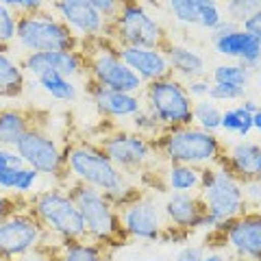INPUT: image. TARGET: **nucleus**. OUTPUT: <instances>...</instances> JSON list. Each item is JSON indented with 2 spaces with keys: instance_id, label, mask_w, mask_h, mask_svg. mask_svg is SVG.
I'll list each match as a JSON object with an SVG mask.
<instances>
[{
  "instance_id": "f257e3e1",
  "label": "nucleus",
  "mask_w": 261,
  "mask_h": 261,
  "mask_svg": "<svg viewBox=\"0 0 261 261\" xmlns=\"http://www.w3.org/2000/svg\"><path fill=\"white\" fill-rule=\"evenodd\" d=\"M65 183L74 181L105 192L118 209L144 192L133 176L124 174L107 157L96 140H70L65 144Z\"/></svg>"
},
{
  "instance_id": "f03ea898",
  "label": "nucleus",
  "mask_w": 261,
  "mask_h": 261,
  "mask_svg": "<svg viewBox=\"0 0 261 261\" xmlns=\"http://www.w3.org/2000/svg\"><path fill=\"white\" fill-rule=\"evenodd\" d=\"M27 207L44 226L50 244L87 238L83 216L65 185L37 190L27 198Z\"/></svg>"
},
{
  "instance_id": "7ed1b4c3",
  "label": "nucleus",
  "mask_w": 261,
  "mask_h": 261,
  "mask_svg": "<svg viewBox=\"0 0 261 261\" xmlns=\"http://www.w3.org/2000/svg\"><path fill=\"white\" fill-rule=\"evenodd\" d=\"M68 192L72 194L76 207L83 216L85 222V233L87 238L105 246L107 250L120 248L128 242L124 228H122V220H120V209L113 205V200L109 198L105 192L94 190L89 185L83 183H65Z\"/></svg>"
},
{
  "instance_id": "20e7f679",
  "label": "nucleus",
  "mask_w": 261,
  "mask_h": 261,
  "mask_svg": "<svg viewBox=\"0 0 261 261\" xmlns=\"http://www.w3.org/2000/svg\"><path fill=\"white\" fill-rule=\"evenodd\" d=\"M198 196L205 205L207 231H218L231 220L248 209L244 198L242 181L231 174L222 163L200 168V190Z\"/></svg>"
},
{
  "instance_id": "39448f33",
  "label": "nucleus",
  "mask_w": 261,
  "mask_h": 261,
  "mask_svg": "<svg viewBox=\"0 0 261 261\" xmlns=\"http://www.w3.org/2000/svg\"><path fill=\"white\" fill-rule=\"evenodd\" d=\"M159 157L166 163H187V166H216L222 161L224 140L218 133L202 130L196 124L166 128L154 140Z\"/></svg>"
},
{
  "instance_id": "423d86ee",
  "label": "nucleus",
  "mask_w": 261,
  "mask_h": 261,
  "mask_svg": "<svg viewBox=\"0 0 261 261\" xmlns=\"http://www.w3.org/2000/svg\"><path fill=\"white\" fill-rule=\"evenodd\" d=\"M87 59V81L116 89V92L142 94L144 81L135 74L118 55V44L111 37H98L81 46Z\"/></svg>"
},
{
  "instance_id": "0eeeda50",
  "label": "nucleus",
  "mask_w": 261,
  "mask_h": 261,
  "mask_svg": "<svg viewBox=\"0 0 261 261\" xmlns=\"http://www.w3.org/2000/svg\"><path fill=\"white\" fill-rule=\"evenodd\" d=\"M22 55L27 53H50V50H74L81 42L68 24H63L50 9L27 13L18 18L15 44Z\"/></svg>"
},
{
  "instance_id": "6e6552de",
  "label": "nucleus",
  "mask_w": 261,
  "mask_h": 261,
  "mask_svg": "<svg viewBox=\"0 0 261 261\" xmlns=\"http://www.w3.org/2000/svg\"><path fill=\"white\" fill-rule=\"evenodd\" d=\"M107 37L116 44L163 48L170 39L163 24L142 0H122L120 11L109 24Z\"/></svg>"
},
{
  "instance_id": "1a4fd4ad",
  "label": "nucleus",
  "mask_w": 261,
  "mask_h": 261,
  "mask_svg": "<svg viewBox=\"0 0 261 261\" xmlns=\"http://www.w3.org/2000/svg\"><path fill=\"white\" fill-rule=\"evenodd\" d=\"M96 142L122 172L133 178L163 161L157 152L154 140H148L133 128H109Z\"/></svg>"
},
{
  "instance_id": "9d476101",
  "label": "nucleus",
  "mask_w": 261,
  "mask_h": 261,
  "mask_svg": "<svg viewBox=\"0 0 261 261\" xmlns=\"http://www.w3.org/2000/svg\"><path fill=\"white\" fill-rule=\"evenodd\" d=\"M142 100L144 107L152 111L166 128L192 124L194 100L187 94L185 83L174 74L146 83L142 89Z\"/></svg>"
},
{
  "instance_id": "9b49d317",
  "label": "nucleus",
  "mask_w": 261,
  "mask_h": 261,
  "mask_svg": "<svg viewBox=\"0 0 261 261\" xmlns=\"http://www.w3.org/2000/svg\"><path fill=\"white\" fill-rule=\"evenodd\" d=\"M24 166L37 170L42 176H48L59 185H65V144L50 135L42 124L31 126L15 144Z\"/></svg>"
},
{
  "instance_id": "f8f14e48",
  "label": "nucleus",
  "mask_w": 261,
  "mask_h": 261,
  "mask_svg": "<svg viewBox=\"0 0 261 261\" xmlns=\"http://www.w3.org/2000/svg\"><path fill=\"white\" fill-rule=\"evenodd\" d=\"M211 242H220L240 261H261V211L246 209L218 231H209Z\"/></svg>"
},
{
  "instance_id": "ddd939ff",
  "label": "nucleus",
  "mask_w": 261,
  "mask_h": 261,
  "mask_svg": "<svg viewBox=\"0 0 261 261\" xmlns=\"http://www.w3.org/2000/svg\"><path fill=\"white\" fill-rule=\"evenodd\" d=\"M42 244H50V240L27 205L15 209L0 222V255L18 259Z\"/></svg>"
},
{
  "instance_id": "4468645a",
  "label": "nucleus",
  "mask_w": 261,
  "mask_h": 261,
  "mask_svg": "<svg viewBox=\"0 0 261 261\" xmlns=\"http://www.w3.org/2000/svg\"><path fill=\"white\" fill-rule=\"evenodd\" d=\"M120 220L128 242H161L163 231H166L161 202H157V198L146 190L137 198L120 207Z\"/></svg>"
},
{
  "instance_id": "2eb2a0df",
  "label": "nucleus",
  "mask_w": 261,
  "mask_h": 261,
  "mask_svg": "<svg viewBox=\"0 0 261 261\" xmlns=\"http://www.w3.org/2000/svg\"><path fill=\"white\" fill-rule=\"evenodd\" d=\"M50 9L79 37L81 46L109 33V22L89 0H48Z\"/></svg>"
},
{
  "instance_id": "dca6fc26",
  "label": "nucleus",
  "mask_w": 261,
  "mask_h": 261,
  "mask_svg": "<svg viewBox=\"0 0 261 261\" xmlns=\"http://www.w3.org/2000/svg\"><path fill=\"white\" fill-rule=\"evenodd\" d=\"M22 70L37 79L46 72H59L70 79H85L87 76V59L83 48L74 50H50V53H27L22 55Z\"/></svg>"
},
{
  "instance_id": "f3484780",
  "label": "nucleus",
  "mask_w": 261,
  "mask_h": 261,
  "mask_svg": "<svg viewBox=\"0 0 261 261\" xmlns=\"http://www.w3.org/2000/svg\"><path fill=\"white\" fill-rule=\"evenodd\" d=\"M85 92H87L89 102L94 105L96 113L107 122L130 120L144 107L142 94L116 92V89L102 87V85L94 83V81H87V79H85Z\"/></svg>"
},
{
  "instance_id": "a211bd4d",
  "label": "nucleus",
  "mask_w": 261,
  "mask_h": 261,
  "mask_svg": "<svg viewBox=\"0 0 261 261\" xmlns=\"http://www.w3.org/2000/svg\"><path fill=\"white\" fill-rule=\"evenodd\" d=\"M161 211L166 218V224L178 228L187 235L194 231L207 228V214L198 194H183V192H170L161 202Z\"/></svg>"
},
{
  "instance_id": "6ab92c4d",
  "label": "nucleus",
  "mask_w": 261,
  "mask_h": 261,
  "mask_svg": "<svg viewBox=\"0 0 261 261\" xmlns=\"http://www.w3.org/2000/svg\"><path fill=\"white\" fill-rule=\"evenodd\" d=\"M118 55L122 57V61H124L128 68L144 81V85L172 74L163 48L118 44Z\"/></svg>"
},
{
  "instance_id": "aec40b11",
  "label": "nucleus",
  "mask_w": 261,
  "mask_h": 261,
  "mask_svg": "<svg viewBox=\"0 0 261 261\" xmlns=\"http://www.w3.org/2000/svg\"><path fill=\"white\" fill-rule=\"evenodd\" d=\"M216 55H220L222 59L228 61H240L252 72H257L261 68V42H257L255 37L246 33L242 27L231 31L228 35L211 39Z\"/></svg>"
},
{
  "instance_id": "412c9836",
  "label": "nucleus",
  "mask_w": 261,
  "mask_h": 261,
  "mask_svg": "<svg viewBox=\"0 0 261 261\" xmlns=\"http://www.w3.org/2000/svg\"><path fill=\"white\" fill-rule=\"evenodd\" d=\"M259 154H261V142H255L246 137V140H233L224 142V154H222V166L231 174H235L240 181H248V178L257 176L259 166Z\"/></svg>"
},
{
  "instance_id": "4be33fe9",
  "label": "nucleus",
  "mask_w": 261,
  "mask_h": 261,
  "mask_svg": "<svg viewBox=\"0 0 261 261\" xmlns=\"http://www.w3.org/2000/svg\"><path fill=\"white\" fill-rule=\"evenodd\" d=\"M170 63L172 74L181 81H190L194 76H205L209 74L207 68V59L198 48L187 46V44H178V42H168L163 46Z\"/></svg>"
},
{
  "instance_id": "5701e85b",
  "label": "nucleus",
  "mask_w": 261,
  "mask_h": 261,
  "mask_svg": "<svg viewBox=\"0 0 261 261\" xmlns=\"http://www.w3.org/2000/svg\"><path fill=\"white\" fill-rule=\"evenodd\" d=\"M35 124V111L18 107V105L0 107V148H15L20 137Z\"/></svg>"
},
{
  "instance_id": "b1692460",
  "label": "nucleus",
  "mask_w": 261,
  "mask_h": 261,
  "mask_svg": "<svg viewBox=\"0 0 261 261\" xmlns=\"http://www.w3.org/2000/svg\"><path fill=\"white\" fill-rule=\"evenodd\" d=\"M39 181H42V174L37 170L24 166V163L0 168V192L13 194L18 198L27 200L29 196L35 194L39 187Z\"/></svg>"
},
{
  "instance_id": "393cba45",
  "label": "nucleus",
  "mask_w": 261,
  "mask_h": 261,
  "mask_svg": "<svg viewBox=\"0 0 261 261\" xmlns=\"http://www.w3.org/2000/svg\"><path fill=\"white\" fill-rule=\"evenodd\" d=\"M161 190L163 192H183L198 194L200 190V168L187 163H166L161 168Z\"/></svg>"
},
{
  "instance_id": "a878e982",
  "label": "nucleus",
  "mask_w": 261,
  "mask_h": 261,
  "mask_svg": "<svg viewBox=\"0 0 261 261\" xmlns=\"http://www.w3.org/2000/svg\"><path fill=\"white\" fill-rule=\"evenodd\" d=\"M27 87V72L11 48H0V100H15Z\"/></svg>"
},
{
  "instance_id": "bb28decb",
  "label": "nucleus",
  "mask_w": 261,
  "mask_h": 261,
  "mask_svg": "<svg viewBox=\"0 0 261 261\" xmlns=\"http://www.w3.org/2000/svg\"><path fill=\"white\" fill-rule=\"evenodd\" d=\"M109 250L89 238L68 240L55 246V261H107Z\"/></svg>"
},
{
  "instance_id": "cd10ccee",
  "label": "nucleus",
  "mask_w": 261,
  "mask_h": 261,
  "mask_svg": "<svg viewBox=\"0 0 261 261\" xmlns=\"http://www.w3.org/2000/svg\"><path fill=\"white\" fill-rule=\"evenodd\" d=\"M35 81L42 87V92L50 96L53 100L74 102L79 98V85L74 83V79L63 76L59 72H46V74H39Z\"/></svg>"
},
{
  "instance_id": "c85d7f7f",
  "label": "nucleus",
  "mask_w": 261,
  "mask_h": 261,
  "mask_svg": "<svg viewBox=\"0 0 261 261\" xmlns=\"http://www.w3.org/2000/svg\"><path fill=\"white\" fill-rule=\"evenodd\" d=\"M211 3H216V0H163L170 18L187 29H192V27L198 29L200 13Z\"/></svg>"
},
{
  "instance_id": "c756f323",
  "label": "nucleus",
  "mask_w": 261,
  "mask_h": 261,
  "mask_svg": "<svg viewBox=\"0 0 261 261\" xmlns=\"http://www.w3.org/2000/svg\"><path fill=\"white\" fill-rule=\"evenodd\" d=\"M220 130L226 135L240 137V140H246L250 137L252 128V113H248L246 109H242L240 105L235 107H226L222 109V122H220Z\"/></svg>"
},
{
  "instance_id": "7c9ffc66",
  "label": "nucleus",
  "mask_w": 261,
  "mask_h": 261,
  "mask_svg": "<svg viewBox=\"0 0 261 261\" xmlns=\"http://www.w3.org/2000/svg\"><path fill=\"white\" fill-rule=\"evenodd\" d=\"M220 122H222V107L216 100H211V98L194 100L192 124L202 130H209V133H220Z\"/></svg>"
},
{
  "instance_id": "2f4dec72",
  "label": "nucleus",
  "mask_w": 261,
  "mask_h": 261,
  "mask_svg": "<svg viewBox=\"0 0 261 261\" xmlns=\"http://www.w3.org/2000/svg\"><path fill=\"white\" fill-rule=\"evenodd\" d=\"M209 79L214 81V83H228V85H238V87L248 89L250 81H252V70L240 61H224V63H218L216 68L211 70Z\"/></svg>"
},
{
  "instance_id": "473e14b6",
  "label": "nucleus",
  "mask_w": 261,
  "mask_h": 261,
  "mask_svg": "<svg viewBox=\"0 0 261 261\" xmlns=\"http://www.w3.org/2000/svg\"><path fill=\"white\" fill-rule=\"evenodd\" d=\"M128 122H130V128L137 130V133L144 135V137H148V140H157L163 130H166V126L159 122V118L146 107H142Z\"/></svg>"
},
{
  "instance_id": "72a5a7b5",
  "label": "nucleus",
  "mask_w": 261,
  "mask_h": 261,
  "mask_svg": "<svg viewBox=\"0 0 261 261\" xmlns=\"http://www.w3.org/2000/svg\"><path fill=\"white\" fill-rule=\"evenodd\" d=\"M220 5H222L224 18L242 27V22L261 7V0H220Z\"/></svg>"
},
{
  "instance_id": "f704fd0d",
  "label": "nucleus",
  "mask_w": 261,
  "mask_h": 261,
  "mask_svg": "<svg viewBox=\"0 0 261 261\" xmlns=\"http://www.w3.org/2000/svg\"><path fill=\"white\" fill-rule=\"evenodd\" d=\"M20 15L0 3V48H13Z\"/></svg>"
},
{
  "instance_id": "c9c22d12",
  "label": "nucleus",
  "mask_w": 261,
  "mask_h": 261,
  "mask_svg": "<svg viewBox=\"0 0 261 261\" xmlns=\"http://www.w3.org/2000/svg\"><path fill=\"white\" fill-rule=\"evenodd\" d=\"M248 89L246 87H238V85H228V83H214L211 81V89L209 96L211 100H216L218 105H231V102H240L246 96Z\"/></svg>"
},
{
  "instance_id": "e433bc0d",
  "label": "nucleus",
  "mask_w": 261,
  "mask_h": 261,
  "mask_svg": "<svg viewBox=\"0 0 261 261\" xmlns=\"http://www.w3.org/2000/svg\"><path fill=\"white\" fill-rule=\"evenodd\" d=\"M0 3L7 5L9 9H13L18 15H27V13L48 9V0H0Z\"/></svg>"
},
{
  "instance_id": "4c0bfd02",
  "label": "nucleus",
  "mask_w": 261,
  "mask_h": 261,
  "mask_svg": "<svg viewBox=\"0 0 261 261\" xmlns=\"http://www.w3.org/2000/svg\"><path fill=\"white\" fill-rule=\"evenodd\" d=\"M242 190H244V198H246L248 209H257L261 211V181L255 178H248V181H242Z\"/></svg>"
},
{
  "instance_id": "58836bf2",
  "label": "nucleus",
  "mask_w": 261,
  "mask_h": 261,
  "mask_svg": "<svg viewBox=\"0 0 261 261\" xmlns=\"http://www.w3.org/2000/svg\"><path fill=\"white\" fill-rule=\"evenodd\" d=\"M187 94L192 96V100H200V98H207L209 96V89H211V79L209 74L205 76H194L190 81H183Z\"/></svg>"
},
{
  "instance_id": "ea45409f",
  "label": "nucleus",
  "mask_w": 261,
  "mask_h": 261,
  "mask_svg": "<svg viewBox=\"0 0 261 261\" xmlns=\"http://www.w3.org/2000/svg\"><path fill=\"white\" fill-rule=\"evenodd\" d=\"M24 205H27L24 198H18V196L7 194V192H0V222H3L7 216H11L15 209H20Z\"/></svg>"
},
{
  "instance_id": "a19ab883",
  "label": "nucleus",
  "mask_w": 261,
  "mask_h": 261,
  "mask_svg": "<svg viewBox=\"0 0 261 261\" xmlns=\"http://www.w3.org/2000/svg\"><path fill=\"white\" fill-rule=\"evenodd\" d=\"M55 246L57 244H42L35 250H29L27 255H22L13 261H55Z\"/></svg>"
},
{
  "instance_id": "79ce46f5",
  "label": "nucleus",
  "mask_w": 261,
  "mask_h": 261,
  "mask_svg": "<svg viewBox=\"0 0 261 261\" xmlns=\"http://www.w3.org/2000/svg\"><path fill=\"white\" fill-rule=\"evenodd\" d=\"M205 252L207 250L202 248L200 244H185V246L174 255V261H202Z\"/></svg>"
},
{
  "instance_id": "37998d69",
  "label": "nucleus",
  "mask_w": 261,
  "mask_h": 261,
  "mask_svg": "<svg viewBox=\"0 0 261 261\" xmlns=\"http://www.w3.org/2000/svg\"><path fill=\"white\" fill-rule=\"evenodd\" d=\"M98 11H100L105 15V20H107L109 24L113 22V18L118 15L120 11V5H122V0H89Z\"/></svg>"
},
{
  "instance_id": "c03bdc74",
  "label": "nucleus",
  "mask_w": 261,
  "mask_h": 261,
  "mask_svg": "<svg viewBox=\"0 0 261 261\" xmlns=\"http://www.w3.org/2000/svg\"><path fill=\"white\" fill-rule=\"evenodd\" d=\"M242 29L246 31V33H250V35L255 37L257 42H261V7L242 22Z\"/></svg>"
},
{
  "instance_id": "a18cd8bd",
  "label": "nucleus",
  "mask_w": 261,
  "mask_h": 261,
  "mask_svg": "<svg viewBox=\"0 0 261 261\" xmlns=\"http://www.w3.org/2000/svg\"><path fill=\"white\" fill-rule=\"evenodd\" d=\"M22 159L15 152V148H0V168L5 166H20Z\"/></svg>"
},
{
  "instance_id": "49530a36",
  "label": "nucleus",
  "mask_w": 261,
  "mask_h": 261,
  "mask_svg": "<svg viewBox=\"0 0 261 261\" xmlns=\"http://www.w3.org/2000/svg\"><path fill=\"white\" fill-rule=\"evenodd\" d=\"M238 27H240V24H235L233 20L224 18V20L220 22V24H218V27H216L214 31H211V39H216V37H222V35H228V33H231V31H235Z\"/></svg>"
},
{
  "instance_id": "de8ad7c7",
  "label": "nucleus",
  "mask_w": 261,
  "mask_h": 261,
  "mask_svg": "<svg viewBox=\"0 0 261 261\" xmlns=\"http://www.w3.org/2000/svg\"><path fill=\"white\" fill-rule=\"evenodd\" d=\"M235 105H240V107H242V109H246L248 113H255V111L261 107V105L255 100V98H248V96H244L242 100H240V102H235Z\"/></svg>"
},
{
  "instance_id": "09e8293b",
  "label": "nucleus",
  "mask_w": 261,
  "mask_h": 261,
  "mask_svg": "<svg viewBox=\"0 0 261 261\" xmlns=\"http://www.w3.org/2000/svg\"><path fill=\"white\" fill-rule=\"evenodd\" d=\"M252 128H255V133L261 137V107L252 113Z\"/></svg>"
},
{
  "instance_id": "8fccbe9b",
  "label": "nucleus",
  "mask_w": 261,
  "mask_h": 261,
  "mask_svg": "<svg viewBox=\"0 0 261 261\" xmlns=\"http://www.w3.org/2000/svg\"><path fill=\"white\" fill-rule=\"evenodd\" d=\"M202 261H226L222 252L218 250H211V252H205V257H202Z\"/></svg>"
},
{
  "instance_id": "3c124183",
  "label": "nucleus",
  "mask_w": 261,
  "mask_h": 261,
  "mask_svg": "<svg viewBox=\"0 0 261 261\" xmlns=\"http://www.w3.org/2000/svg\"><path fill=\"white\" fill-rule=\"evenodd\" d=\"M257 178L261 181V154H259V166H257Z\"/></svg>"
},
{
  "instance_id": "603ef678",
  "label": "nucleus",
  "mask_w": 261,
  "mask_h": 261,
  "mask_svg": "<svg viewBox=\"0 0 261 261\" xmlns=\"http://www.w3.org/2000/svg\"><path fill=\"white\" fill-rule=\"evenodd\" d=\"M257 83H259V87H261V68L257 70Z\"/></svg>"
},
{
  "instance_id": "864d4df0",
  "label": "nucleus",
  "mask_w": 261,
  "mask_h": 261,
  "mask_svg": "<svg viewBox=\"0 0 261 261\" xmlns=\"http://www.w3.org/2000/svg\"><path fill=\"white\" fill-rule=\"evenodd\" d=\"M0 261H13V259H9V257H5V255H0Z\"/></svg>"
},
{
  "instance_id": "5fc2aeb1",
  "label": "nucleus",
  "mask_w": 261,
  "mask_h": 261,
  "mask_svg": "<svg viewBox=\"0 0 261 261\" xmlns=\"http://www.w3.org/2000/svg\"><path fill=\"white\" fill-rule=\"evenodd\" d=\"M144 261H161V259H157V257H148V259H144Z\"/></svg>"
}]
</instances>
